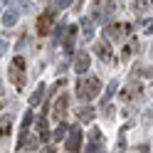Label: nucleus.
Segmentation results:
<instances>
[{
	"instance_id": "obj_1",
	"label": "nucleus",
	"mask_w": 153,
	"mask_h": 153,
	"mask_svg": "<svg viewBox=\"0 0 153 153\" xmlns=\"http://www.w3.org/2000/svg\"><path fill=\"white\" fill-rule=\"evenodd\" d=\"M99 91H101V82L97 79V76H87V79H82L79 84H76V97H79L82 101H91Z\"/></svg>"
},
{
	"instance_id": "obj_2",
	"label": "nucleus",
	"mask_w": 153,
	"mask_h": 153,
	"mask_svg": "<svg viewBox=\"0 0 153 153\" xmlns=\"http://www.w3.org/2000/svg\"><path fill=\"white\" fill-rule=\"evenodd\" d=\"M10 79L17 89H22L25 87V59L22 57H15L13 64H10Z\"/></svg>"
},
{
	"instance_id": "obj_3",
	"label": "nucleus",
	"mask_w": 153,
	"mask_h": 153,
	"mask_svg": "<svg viewBox=\"0 0 153 153\" xmlns=\"http://www.w3.org/2000/svg\"><path fill=\"white\" fill-rule=\"evenodd\" d=\"M128 32H131V25L128 22H123V25H106V30H104L106 40H114V42H121Z\"/></svg>"
},
{
	"instance_id": "obj_4",
	"label": "nucleus",
	"mask_w": 153,
	"mask_h": 153,
	"mask_svg": "<svg viewBox=\"0 0 153 153\" xmlns=\"http://www.w3.org/2000/svg\"><path fill=\"white\" fill-rule=\"evenodd\" d=\"M54 25V13H42L37 17V35H50V27Z\"/></svg>"
},
{
	"instance_id": "obj_5",
	"label": "nucleus",
	"mask_w": 153,
	"mask_h": 153,
	"mask_svg": "<svg viewBox=\"0 0 153 153\" xmlns=\"http://www.w3.org/2000/svg\"><path fill=\"white\" fill-rule=\"evenodd\" d=\"M79 146H82V131L76 126H72L69 138H67V153H79Z\"/></svg>"
},
{
	"instance_id": "obj_6",
	"label": "nucleus",
	"mask_w": 153,
	"mask_h": 153,
	"mask_svg": "<svg viewBox=\"0 0 153 153\" xmlns=\"http://www.w3.org/2000/svg\"><path fill=\"white\" fill-rule=\"evenodd\" d=\"M89 64H91L89 52H76V54H74V72H76V74H84V72L89 69Z\"/></svg>"
},
{
	"instance_id": "obj_7",
	"label": "nucleus",
	"mask_w": 153,
	"mask_h": 153,
	"mask_svg": "<svg viewBox=\"0 0 153 153\" xmlns=\"http://www.w3.org/2000/svg\"><path fill=\"white\" fill-rule=\"evenodd\" d=\"M94 50H97V54H99V59L101 62H111V47H109V42L106 40H99L97 45H94Z\"/></svg>"
},
{
	"instance_id": "obj_8",
	"label": "nucleus",
	"mask_w": 153,
	"mask_h": 153,
	"mask_svg": "<svg viewBox=\"0 0 153 153\" xmlns=\"http://www.w3.org/2000/svg\"><path fill=\"white\" fill-rule=\"evenodd\" d=\"M67 106H69V94H62V97L54 101V116L62 119L64 114H67Z\"/></svg>"
},
{
	"instance_id": "obj_9",
	"label": "nucleus",
	"mask_w": 153,
	"mask_h": 153,
	"mask_svg": "<svg viewBox=\"0 0 153 153\" xmlns=\"http://www.w3.org/2000/svg\"><path fill=\"white\" fill-rule=\"evenodd\" d=\"M17 17H20V10H17V7H10V10L3 13V25L5 27H13L17 22Z\"/></svg>"
},
{
	"instance_id": "obj_10",
	"label": "nucleus",
	"mask_w": 153,
	"mask_h": 153,
	"mask_svg": "<svg viewBox=\"0 0 153 153\" xmlns=\"http://www.w3.org/2000/svg\"><path fill=\"white\" fill-rule=\"evenodd\" d=\"M82 32H84V40H91L94 37V20L91 17H84L82 20Z\"/></svg>"
},
{
	"instance_id": "obj_11",
	"label": "nucleus",
	"mask_w": 153,
	"mask_h": 153,
	"mask_svg": "<svg viewBox=\"0 0 153 153\" xmlns=\"http://www.w3.org/2000/svg\"><path fill=\"white\" fill-rule=\"evenodd\" d=\"M131 7H133V13H146L153 7V0H133Z\"/></svg>"
},
{
	"instance_id": "obj_12",
	"label": "nucleus",
	"mask_w": 153,
	"mask_h": 153,
	"mask_svg": "<svg viewBox=\"0 0 153 153\" xmlns=\"http://www.w3.org/2000/svg\"><path fill=\"white\" fill-rule=\"evenodd\" d=\"M10 123H13V119H10V116L5 114V116L0 119V138H5L7 133H10Z\"/></svg>"
},
{
	"instance_id": "obj_13",
	"label": "nucleus",
	"mask_w": 153,
	"mask_h": 153,
	"mask_svg": "<svg viewBox=\"0 0 153 153\" xmlns=\"http://www.w3.org/2000/svg\"><path fill=\"white\" fill-rule=\"evenodd\" d=\"M91 119H94V109H91V106L79 109V121H82V123H89Z\"/></svg>"
},
{
	"instance_id": "obj_14",
	"label": "nucleus",
	"mask_w": 153,
	"mask_h": 153,
	"mask_svg": "<svg viewBox=\"0 0 153 153\" xmlns=\"http://www.w3.org/2000/svg\"><path fill=\"white\" fill-rule=\"evenodd\" d=\"M89 141H91V143H97V146H104V136H101V131H99V128H91V131H89Z\"/></svg>"
},
{
	"instance_id": "obj_15",
	"label": "nucleus",
	"mask_w": 153,
	"mask_h": 153,
	"mask_svg": "<svg viewBox=\"0 0 153 153\" xmlns=\"http://www.w3.org/2000/svg\"><path fill=\"white\" fill-rule=\"evenodd\" d=\"M42 94H45V84H40V87H37V91L30 97V104H32V106H37V104L42 101Z\"/></svg>"
},
{
	"instance_id": "obj_16",
	"label": "nucleus",
	"mask_w": 153,
	"mask_h": 153,
	"mask_svg": "<svg viewBox=\"0 0 153 153\" xmlns=\"http://www.w3.org/2000/svg\"><path fill=\"white\" fill-rule=\"evenodd\" d=\"M37 131H40V138H50V133H47V119L40 116V121H37Z\"/></svg>"
},
{
	"instance_id": "obj_17",
	"label": "nucleus",
	"mask_w": 153,
	"mask_h": 153,
	"mask_svg": "<svg viewBox=\"0 0 153 153\" xmlns=\"http://www.w3.org/2000/svg\"><path fill=\"white\" fill-rule=\"evenodd\" d=\"M30 123H32V111H27V114H25V119H22V133L30 128Z\"/></svg>"
},
{
	"instance_id": "obj_18",
	"label": "nucleus",
	"mask_w": 153,
	"mask_h": 153,
	"mask_svg": "<svg viewBox=\"0 0 153 153\" xmlns=\"http://www.w3.org/2000/svg\"><path fill=\"white\" fill-rule=\"evenodd\" d=\"M136 72H141V76H148V79H153V67H138Z\"/></svg>"
},
{
	"instance_id": "obj_19",
	"label": "nucleus",
	"mask_w": 153,
	"mask_h": 153,
	"mask_svg": "<svg viewBox=\"0 0 153 153\" xmlns=\"http://www.w3.org/2000/svg\"><path fill=\"white\" fill-rule=\"evenodd\" d=\"M111 94H116V82H111V84H109V89H106V97H104V104H106V101L111 99Z\"/></svg>"
},
{
	"instance_id": "obj_20",
	"label": "nucleus",
	"mask_w": 153,
	"mask_h": 153,
	"mask_svg": "<svg viewBox=\"0 0 153 153\" xmlns=\"http://www.w3.org/2000/svg\"><path fill=\"white\" fill-rule=\"evenodd\" d=\"M64 133H67V126L62 123V126H59V128L54 131V141H62V138H64Z\"/></svg>"
},
{
	"instance_id": "obj_21",
	"label": "nucleus",
	"mask_w": 153,
	"mask_h": 153,
	"mask_svg": "<svg viewBox=\"0 0 153 153\" xmlns=\"http://www.w3.org/2000/svg\"><path fill=\"white\" fill-rule=\"evenodd\" d=\"M143 32H146V35H153V20H146V22H143Z\"/></svg>"
},
{
	"instance_id": "obj_22",
	"label": "nucleus",
	"mask_w": 153,
	"mask_h": 153,
	"mask_svg": "<svg viewBox=\"0 0 153 153\" xmlns=\"http://www.w3.org/2000/svg\"><path fill=\"white\" fill-rule=\"evenodd\" d=\"M74 0H57V7H67V5H72Z\"/></svg>"
},
{
	"instance_id": "obj_23",
	"label": "nucleus",
	"mask_w": 153,
	"mask_h": 153,
	"mask_svg": "<svg viewBox=\"0 0 153 153\" xmlns=\"http://www.w3.org/2000/svg\"><path fill=\"white\" fill-rule=\"evenodd\" d=\"M128 54H131V45H126V47H123V52H121V57H123V59H128Z\"/></svg>"
},
{
	"instance_id": "obj_24",
	"label": "nucleus",
	"mask_w": 153,
	"mask_h": 153,
	"mask_svg": "<svg viewBox=\"0 0 153 153\" xmlns=\"http://www.w3.org/2000/svg\"><path fill=\"white\" fill-rule=\"evenodd\" d=\"M5 50H7V42H0V54H3Z\"/></svg>"
}]
</instances>
